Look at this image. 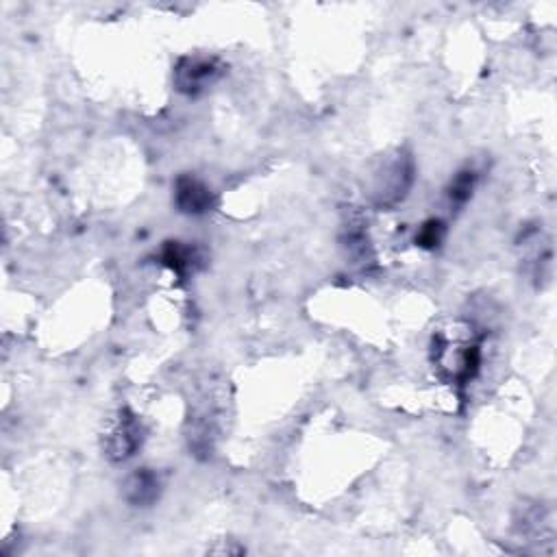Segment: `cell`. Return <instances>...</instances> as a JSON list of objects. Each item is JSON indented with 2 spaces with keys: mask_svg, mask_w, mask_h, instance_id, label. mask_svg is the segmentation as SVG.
Returning a JSON list of instances; mask_svg holds the SVG:
<instances>
[{
  "mask_svg": "<svg viewBox=\"0 0 557 557\" xmlns=\"http://www.w3.org/2000/svg\"><path fill=\"white\" fill-rule=\"evenodd\" d=\"M416 181V162L407 148H396L375 166L370 177V203L377 209H394L410 196Z\"/></svg>",
  "mask_w": 557,
  "mask_h": 557,
  "instance_id": "obj_1",
  "label": "cell"
},
{
  "mask_svg": "<svg viewBox=\"0 0 557 557\" xmlns=\"http://www.w3.org/2000/svg\"><path fill=\"white\" fill-rule=\"evenodd\" d=\"M144 440L146 429L140 416L129 407H120L105 427L103 453L111 464H122L135 457V453L144 447Z\"/></svg>",
  "mask_w": 557,
  "mask_h": 557,
  "instance_id": "obj_2",
  "label": "cell"
},
{
  "mask_svg": "<svg viewBox=\"0 0 557 557\" xmlns=\"http://www.w3.org/2000/svg\"><path fill=\"white\" fill-rule=\"evenodd\" d=\"M222 74H225V66L220 64V59L203 57V55H188L177 61L172 81H175V88L183 96L198 98L212 90L214 85L222 79Z\"/></svg>",
  "mask_w": 557,
  "mask_h": 557,
  "instance_id": "obj_3",
  "label": "cell"
},
{
  "mask_svg": "<svg viewBox=\"0 0 557 557\" xmlns=\"http://www.w3.org/2000/svg\"><path fill=\"white\" fill-rule=\"evenodd\" d=\"M172 201H175V207L185 216H205L216 207L218 198L205 181L192 175H181L175 181Z\"/></svg>",
  "mask_w": 557,
  "mask_h": 557,
  "instance_id": "obj_4",
  "label": "cell"
},
{
  "mask_svg": "<svg viewBox=\"0 0 557 557\" xmlns=\"http://www.w3.org/2000/svg\"><path fill=\"white\" fill-rule=\"evenodd\" d=\"M122 497L133 507H151L162 497V479L153 468H138L122 484Z\"/></svg>",
  "mask_w": 557,
  "mask_h": 557,
  "instance_id": "obj_5",
  "label": "cell"
},
{
  "mask_svg": "<svg viewBox=\"0 0 557 557\" xmlns=\"http://www.w3.org/2000/svg\"><path fill=\"white\" fill-rule=\"evenodd\" d=\"M340 244L351 259L353 264H370L373 262V246H370L368 233H366V222L360 214H346L340 231Z\"/></svg>",
  "mask_w": 557,
  "mask_h": 557,
  "instance_id": "obj_6",
  "label": "cell"
},
{
  "mask_svg": "<svg viewBox=\"0 0 557 557\" xmlns=\"http://www.w3.org/2000/svg\"><path fill=\"white\" fill-rule=\"evenodd\" d=\"M162 264L168 266L172 272H177L179 277H188L203 268L205 255L194 244L166 242V246L162 249Z\"/></svg>",
  "mask_w": 557,
  "mask_h": 557,
  "instance_id": "obj_7",
  "label": "cell"
},
{
  "mask_svg": "<svg viewBox=\"0 0 557 557\" xmlns=\"http://www.w3.org/2000/svg\"><path fill=\"white\" fill-rule=\"evenodd\" d=\"M475 185H477V172L473 168H464L457 172L447 190L451 207L462 209L470 201V196H473Z\"/></svg>",
  "mask_w": 557,
  "mask_h": 557,
  "instance_id": "obj_8",
  "label": "cell"
},
{
  "mask_svg": "<svg viewBox=\"0 0 557 557\" xmlns=\"http://www.w3.org/2000/svg\"><path fill=\"white\" fill-rule=\"evenodd\" d=\"M444 235H447V225L440 218H429L420 225L416 233V244L425 251H436L444 242Z\"/></svg>",
  "mask_w": 557,
  "mask_h": 557,
  "instance_id": "obj_9",
  "label": "cell"
}]
</instances>
